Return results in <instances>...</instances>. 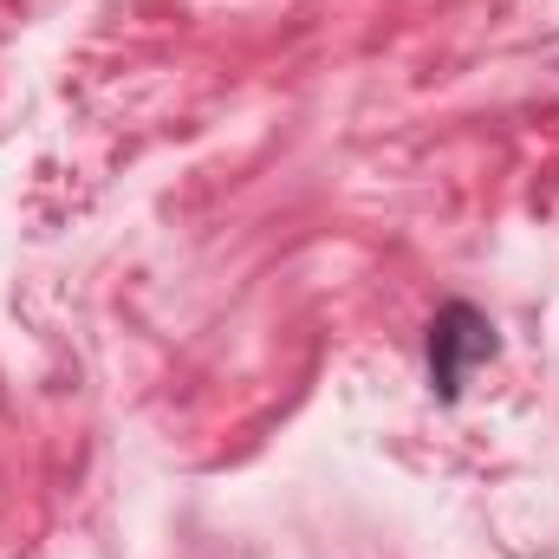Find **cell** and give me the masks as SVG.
Here are the masks:
<instances>
[{
  "label": "cell",
  "instance_id": "1",
  "mask_svg": "<svg viewBox=\"0 0 559 559\" xmlns=\"http://www.w3.org/2000/svg\"><path fill=\"white\" fill-rule=\"evenodd\" d=\"M488 352H495V325L475 306H462V299L442 306L429 319V384H436V397L455 404L462 384H468V365H481Z\"/></svg>",
  "mask_w": 559,
  "mask_h": 559
}]
</instances>
